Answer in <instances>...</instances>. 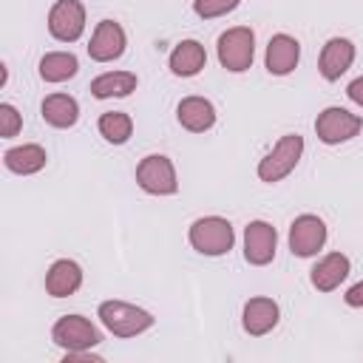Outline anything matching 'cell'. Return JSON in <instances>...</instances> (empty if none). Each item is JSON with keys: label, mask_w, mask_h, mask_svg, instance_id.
I'll list each match as a JSON object with an SVG mask.
<instances>
[{"label": "cell", "mask_w": 363, "mask_h": 363, "mask_svg": "<svg viewBox=\"0 0 363 363\" xmlns=\"http://www.w3.org/2000/svg\"><path fill=\"white\" fill-rule=\"evenodd\" d=\"M235 233L233 224L221 216H204L190 224V244L201 255H224L233 250Z\"/></svg>", "instance_id": "1"}, {"label": "cell", "mask_w": 363, "mask_h": 363, "mask_svg": "<svg viewBox=\"0 0 363 363\" xmlns=\"http://www.w3.org/2000/svg\"><path fill=\"white\" fill-rule=\"evenodd\" d=\"M99 320L105 323L108 332L119 335V337H133L145 329L153 326V315L133 306V303H125V301H105L99 303Z\"/></svg>", "instance_id": "2"}, {"label": "cell", "mask_w": 363, "mask_h": 363, "mask_svg": "<svg viewBox=\"0 0 363 363\" xmlns=\"http://www.w3.org/2000/svg\"><path fill=\"white\" fill-rule=\"evenodd\" d=\"M303 153V139L298 133H286L278 139V145L272 147V153H267L261 162H258V179L272 184V182H281L284 176H289L298 164Z\"/></svg>", "instance_id": "3"}, {"label": "cell", "mask_w": 363, "mask_h": 363, "mask_svg": "<svg viewBox=\"0 0 363 363\" xmlns=\"http://www.w3.org/2000/svg\"><path fill=\"white\" fill-rule=\"evenodd\" d=\"M252 57H255V34H252V28L235 26V28H227L218 37V62L227 71H235V74L247 71L252 65Z\"/></svg>", "instance_id": "4"}, {"label": "cell", "mask_w": 363, "mask_h": 363, "mask_svg": "<svg viewBox=\"0 0 363 363\" xmlns=\"http://www.w3.org/2000/svg\"><path fill=\"white\" fill-rule=\"evenodd\" d=\"M136 182L145 193L150 196H170L179 190V182H176V170H173V162L162 153H150L139 162L136 167Z\"/></svg>", "instance_id": "5"}, {"label": "cell", "mask_w": 363, "mask_h": 363, "mask_svg": "<svg viewBox=\"0 0 363 363\" xmlns=\"http://www.w3.org/2000/svg\"><path fill=\"white\" fill-rule=\"evenodd\" d=\"M54 343L65 352H85L91 346H96L102 340V335L96 332V326L82 318V315H65L54 323V332H51Z\"/></svg>", "instance_id": "6"}, {"label": "cell", "mask_w": 363, "mask_h": 363, "mask_svg": "<svg viewBox=\"0 0 363 363\" xmlns=\"http://www.w3.org/2000/svg\"><path fill=\"white\" fill-rule=\"evenodd\" d=\"M363 128V119L357 113H349L346 108H326L315 119V133L323 145H340L357 136Z\"/></svg>", "instance_id": "7"}, {"label": "cell", "mask_w": 363, "mask_h": 363, "mask_svg": "<svg viewBox=\"0 0 363 363\" xmlns=\"http://www.w3.org/2000/svg\"><path fill=\"white\" fill-rule=\"evenodd\" d=\"M48 31L60 43H74L85 31V6L79 0H57L48 11Z\"/></svg>", "instance_id": "8"}, {"label": "cell", "mask_w": 363, "mask_h": 363, "mask_svg": "<svg viewBox=\"0 0 363 363\" xmlns=\"http://www.w3.org/2000/svg\"><path fill=\"white\" fill-rule=\"evenodd\" d=\"M323 244H326V224L318 216L303 213V216H298L292 221V227H289V250H292V255L309 258Z\"/></svg>", "instance_id": "9"}, {"label": "cell", "mask_w": 363, "mask_h": 363, "mask_svg": "<svg viewBox=\"0 0 363 363\" xmlns=\"http://www.w3.org/2000/svg\"><path fill=\"white\" fill-rule=\"evenodd\" d=\"M275 244H278V233L272 224L267 221H250L244 230V258L252 267H264L272 261L275 255Z\"/></svg>", "instance_id": "10"}, {"label": "cell", "mask_w": 363, "mask_h": 363, "mask_svg": "<svg viewBox=\"0 0 363 363\" xmlns=\"http://www.w3.org/2000/svg\"><path fill=\"white\" fill-rule=\"evenodd\" d=\"M122 51H125V31H122V26L113 23V20L96 23V28H94V34H91V43H88L91 60H96V62H111V60L122 57Z\"/></svg>", "instance_id": "11"}, {"label": "cell", "mask_w": 363, "mask_h": 363, "mask_svg": "<svg viewBox=\"0 0 363 363\" xmlns=\"http://www.w3.org/2000/svg\"><path fill=\"white\" fill-rule=\"evenodd\" d=\"M352 60H354V45H352L346 37H332V40L323 45V51H320V62H318L320 77L329 79V82L340 79V74L349 71Z\"/></svg>", "instance_id": "12"}, {"label": "cell", "mask_w": 363, "mask_h": 363, "mask_svg": "<svg viewBox=\"0 0 363 363\" xmlns=\"http://www.w3.org/2000/svg\"><path fill=\"white\" fill-rule=\"evenodd\" d=\"M298 57H301V45L289 34H275L267 43V71L275 77H286L289 71H295Z\"/></svg>", "instance_id": "13"}, {"label": "cell", "mask_w": 363, "mask_h": 363, "mask_svg": "<svg viewBox=\"0 0 363 363\" xmlns=\"http://www.w3.org/2000/svg\"><path fill=\"white\" fill-rule=\"evenodd\" d=\"M82 284V269L77 261H68V258H60L51 264V269L45 272V292L54 295V298H68L79 289Z\"/></svg>", "instance_id": "14"}, {"label": "cell", "mask_w": 363, "mask_h": 363, "mask_svg": "<svg viewBox=\"0 0 363 363\" xmlns=\"http://www.w3.org/2000/svg\"><path fill=\"white\" fill-rule=\"evenodd\" d=\"M176 116H179L182 128H187L193 133H204L216 122V108L204 96H184L179 102V108H176Z\"/></svg>", "instance_id": "15"}, {"label": "cell", "mask_w": 363, "mask_h": 363, "mask_svg": "<svg viewBox=\"0 0 363 363\" xmlns=\"http://www.w3.org/2000/svg\"><path fill=\"white\" fill-rule=\"evenodd\" d=\"M349 275V258L343 252H329L312 267V286L320 292H332Z\"/></svg>", "instance_id": "16"}, {"label": "cell", "mask_w": 363, "mask_h": 363, "mask_svg": "<svg viewBox=\"0 0 363 363\" xmlns=\"http://www.w3.org/2000/svg\"><path fill=\"white\" fill-rule=\"evenodd\" d=\"M278 323V303L272 298H250L244 303V329L250 335H267Z\"/></svg>", "instance_id": "17"}, {"label": "cell", "mask_w": 363, "mask_h": 363, "mask_svg": "<svg viewBox=\"0 0 363 363\" xmlns=\"http://www.w3.org/2000/svg\"><path fill=\"white\" fill-rule=\"evenodd\" d=\"M207 62L204 45L196 40H182L170 54V71L176 77H196Z\"/></svg>", "instance_id": "18"}, {"label": "cell", "mask_w": 363, "mask_h": 363, "mask_svg": "<svg viewBox=\"0 0 363 363\" xmlns=\"http://www.w3.org/2000/svg\"><path fill=\"white\" fill-rule=\"evenodd\" d=\"M45 150L40 145H20V147H11L3 153V164L11 170V173H20V176H31L37 170L45 167Z\"/></svg>", "instance_id": "19"}, {"label": "cell", "mask_w": 363, "mask_h": 363, "mask_svg": "<svg viewBox=\"0 0 363 363\" xmlns=\"http://www.w3.org/2000/svg\"><path fill=\"white\" fill-rule=\"evenodd\" d=\"M79 116V105L68 94H51L43 99V119L51 128H71Z\"/></svg>", "instance_id": "20"}, {"label": "cell", "mask_w": 363, "mask_h": 363, "mask_svg": "<svg viewBox=\"0 0 363 363\" xmlns=\"http://www.w3.org/2000/svg\"><path fill=\"white\" fill-rule=\"evenodd\" d=\"M130 91H136V74H130V71H108V74H99L91 82V94L96 99L128 96Z\"/></svg>", "instance_id": "21"}, {"label": "cell", "mask_w": 363, "mask_h": 363, "mask_svg": "<svg viewBox=\"0 0 363 363\" xmlns=\"http://www.w3.org/2000/svg\"><path fill=\"white\" fill-rule=\"evenodd\" d=\"M79 71V62L71 51H51L40 60V77L45 82H65Z\"/></svg>", "instance_id": "22"}, {"label": "cell", "mask_w": 363, "mask_h": 363, "mask_svg": "<svg viewBox=\"0 0 363 363\" xmlns=\"http://www.w3.org/2000/svg\"><path fill=\"white\" fill-rule=\"evenodd\" d=\"M99 133L113 145H125L133 133V122L122 111H108V113L99 116Z\"/></svg>", "instance_id": "23"}, {"label": "cell", "mask_w": 363, "mask_h": 363, "mask_svg": "<svg viewBox=\"0 0 363 363\" xmlns=\"http://www.w3.org/2000/svg\"><path fill=\"white\" fill-rule=\"evenodd\" d=\"M241 0H193V11L204 20H213V17H221L227 11H233Z\"/></svg>", "instance_id": "24"}, {"label": "cell", "mask_w": 363, "mask_h": 363, "mask_svg": "<svg viewBox=\"0 0 363 363\" xmlns=\"http://www.w3.org/2000/svg\"><path fill=\"white\" fill-rule=\"evenodd\" d=\"M20 128H23V116L17 113L14 105L3 102V105H0V136H3V139H11V136H17Z\"/></svg>", "instance_id": "25"}, {"label": "cell", "mask_w": 363, "mask_h": 363, "mask_svg": "<svg viewBox=\"0 0 363 363\" xmlns=\"http://www.w3.org/2000/svg\"><path fill=\"white\" fill-rule=\"evenodd\" d=\"M346 94H349V99H352L354 105H360V108H363V77L352 79V82H349V88H346Z\"/></svg>", "instance_id": "26"}, {"label": "cell", "mask_w": 363, "mask_h": 363, "mask_svg": "<svg viewBox=\"0 0 363 363\" xmlns=\"http://www.w3.org/2000/svg\"><path fill=\"white\" fill-rule=\"evenodd\" d=\"M343 298H346V303H349V306H363V281H360V284H354Z\"/></svg>", "instance_id": "27"}]
</instances>
